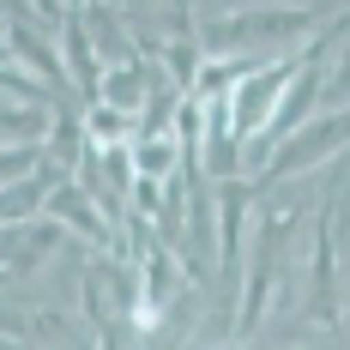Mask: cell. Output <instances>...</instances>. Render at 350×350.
<instances>
[{"label": "cell", "instance_id": "cell-1", "mask_svg": "<svg viewBox=\"0 0 350 350\" xmlns=\"http://www.w3.org/2000/svg\"><path fill=\"white\" fill-rule=\"evenodd\" d=\"M290 79H296V61H266V67L242 72V79L224 91V121H230V133H236L242 145L260 139V133L272 127L284 91H290Z\"/></svg>", "mask_w": 350, "mask_h": 350}, {"label": "cell", "instance_id": "cell-2", "mask_svg": "<svg viewBox=\"0 0 350 350\" xmlns=\"http://www.w3.org/2000/svg\"><path fill=\"white\" fill-rule=\"evenodd\" d=\"M350 139V109H338L332 121H314V127H296L290 139L278 145V157L266 163V175H296V170H314V163H326L338 145Z\"/></svg>", "mask_w": 350, "mask_h": 350}, {"label": "cell", "instance_id": "cell-3", "mask_svg": "<svg viewBox=\"0 0 350 350\" xmlns=\"http://www.w3.org/2000/svg\"><path fill=\"white\" fill-rule=\"evenodd\" d=\"M175 290H181V254L163 242H151L139 254V326H157V314L175 302Z\"/></svg>", "mask_w": 350, "mask_h": 350}, {"label": "cell", "instance_id": "cell-4", "mask_svg": "<svg viewBox=\"0 0 350 350\" xmlns=\"http://www.w3.org/2000/svg\"><path fill=\"white\" fill-rule=\"evenodd\" d=\"M49 217H55V224H67L72 236H85V242L115 247V254H121V230H109L103 206H97L79 181H67V187H55V193H49Z\"/></svg>", "mask_w": 350, "mask_h": 350}, {"label": "cell", "instance_id": "cell-5", "mask_svg": "<svg viewBox=\"0 0 350 350\" xmlns=\"http://www.w3.org/2000/svg\"><path fill=\"white\" fill-rule=\"evenodd\" d=\"M55 115L49 103H25V97H0V151H36L49 139Z\"/></svg>", "mask_w": 350, "mask_h": 350}, {"label": "cell", "instance_id": "cell-6", "mask_svg": "<svg viewBox=\"0 0 350 350\" xmlns=\"http://www.w3.org/2000/svg\"><path fill=\"white\" fill-rule=\"evenodd\" d=\"M55 163H36V175L25 181H12V187H0V224H42V211H49V193H55Z\"/></svg>", "mask_w": 350, "mask_h": 350}, {"label": "cell", "instance_id": "cell-7", "mask_svg": "<svg viewBox=\"0 0 350 350\" xmlns=\"http://www.w3.org/2000/svg\"><path fill=\"white\" fill-rule=\"evenodd\" d=\"M151 79H157V72L139 67V61L109 67V72H103V97H97V103H109V109H121V115H133V121H139L145 97H151Z\"/></svg>", "mask_w": 350, "mask_h": 350}, {"label": "cell", "instance_id": "cell-8", "mask_svg": "<svg viewBox=\"0 0 350 350\" xmlns=\"http://www.w3.org/2000/svg\"><path fill=\"white\" fill-rule=\"evenodd\" d=\"M133 170L145 181H175V175L187 170V157H181V139H133Z\"/></svg>", "mask_w": 350, "mask_h": 350}, {"label": "cell", "instance_id": "cell-9", "mask_svg": "<svg viewBox=\"0 0 350 350\" xmlns=\"http://www.w3.org/2000/svg\"><path fill=\"white\" fill-rule=\"evenodd\" d=\"M217 211H224V272H236V260H242V211H247L242 181H224L217 187Z\"/></svg>", "mask_w": 350, "mask_h": 350}, {"label": "cell", "instance_id": "cell-10", "mask_svg": "<svg viewBox=\"0 0 350 350\" xmlns=\"http://www.w3.org/2000/svg\"><path fill=\"white\" fill-rule=\"evenodd\" d=\"M85 133H91L97 151H109V145H133V115H121V109H109V103H91L85 109Z\"/></svg>", "mask_w": 350, "mask_h": 350}, {"label": "cell", "instance_id": "cell-11", "mask_svg": "<svg viewBox=\"0 0 350 350\" xmlns=\"http://www.w3.org/2000/svg\"><path fill=\"white\" fill-rule=\"evenodd\" d=\"M6 42H12L18 61H31V67H42V72H61V67H55V55H49V42H42V31H31V12H12Z\"/></svg>", "mask_w": 350, "mask_h": 350}, {"label": "cell", "instance_id": "cell-12", "mask_svg": "<svg viewBox=\"0 0 350 350\" xmlns=\"http://www.w3.org/2000/svg\"><path fill=\"white\" fill-rule=\"evenodd\" d=\"M79 145H85V115L61 109V115H55V127H49V163H72V157H85Z\"/></svg>", "mask_w": 350, "mask_h": 350}, {"label": "cell", "instance_id": "cell-13", "mask_svg": "<svg viewBox=\"0 0 350 350\" xmlns=\"http://www.w3.org/2000/svg\"><path fill=\"white\" fill-rule=\"evenodd\" d=\"M103 350H121V345H115V338H103Z\"/></svg>", "mask_w": 350, "mask_h": 350}]
</instances>
